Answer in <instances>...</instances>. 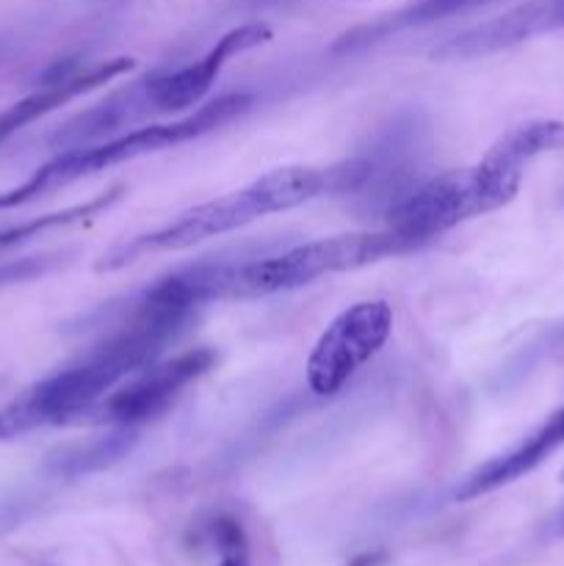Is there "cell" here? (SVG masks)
<instances>
[{
  "label": "cell",
  "instance_id": "cell-1",
  "mask_svg": "<svg viewBox=\"0 0 564 566\" xmlns=\"http://www.w3.org/2000/svg\"><path fill=\"white\" fill-rule=\"evenodd\" d=\"M194 313L197 307H188L169 280L158 282L138 304L130 324L0 409V442L42 426L83 423L105 392L153 365L166 343H175L182 335Z\"/></svg>",
  "mask_w": 564,
  "mask_h": 566
},
{
  "label": "cell",
  "instance_id": "cell-2",
  "mask_svg": "<svg viewBox=\"0 0 564 566\" xmlns=\"http://www.w3.org/2000/svg\"><path fill=\"white\" fill-rule=\"evenodd\" d=\"M374 175V166L365 158L341 160L330 166H282V169L265 171L263 177L252 180L238 191L224 193L219 199L197 205L186 210L169 224L153 232L130 238L111 249L108 254L94 263L97 271H119L136 263L144 254L158 252H182L210 238L227 235L241 227L254 224L271 213H285L304 202L326 197V193L359 191Z\"/></svg>",
  "mask_w": 564,
  "mask_h": 566
},
{
  "label": "cell",
  "instance_id": "cell-3",
  "mask_svg": "<svg viewBox=\"0 0 564 566\" xmlns=\"http://www.w3.org/2000/svg\"><path fill=\"white\" fill-rule=\"evenodd\" d=\"M420 249L415 238L396 230L352 232L302 243L274 258L243 265H202V285L208 302L221 298H260L296 291L330 274L363 269L385 258Z\"/></svg>",
  "mask_w": 564,
  "mask_h": 566
},
{
  "label": "cell",
  "instance_id": "cell-4",
  "mask_svg": "<svg viewBox=\"0 0 564 566\" xmlns=\"http://www.w3.org/2000/svg\"><path fill=\"white\" fill-rule=\"evenodd\" d=\"M249 103L252 99L247 94H224V97L210 99L208 105H199L194 114L182 116V119L138 127V130L125 133V136L111 138V142L92 144V147L66 149V153L55 155L44 166H39L20 186L0 191V210L20 208V205L33 202V199L44 197V193L59 191V188L72 186V182L97 175L103 169H111V166L127 164V160H136L142 155L160 153V149L186 144L210 130H219L227 122L241 116L249 108Z\"/></svg>",
  "mask_w": 564,
  "mask_h": 566
},
{
  "label": "cell",
  "instance_id": "cell-5",
  "mask_svg": "<svg viewBox=\"0 0 564 566\" xmlns=\"http://www.w3.org/2000/svg\"><path fill=\"white\" fill-rule=\"evenodd\" d=\"M520 186H523L520 175L479 160L470 169L446 171L398 199L387 213V227L426 247L462 221L501 210L518 197Z\"/></svg>",
  "mask_w": 564,
  "mask_h": 566
},
{
  "label": "cell",
  "instance_id": "cell-6",
  "mask_svg": "<svg viewBox=\"0 0 564 566\" xmlns=\"http://www.w3.org/2000/svg\"><path fill=\"white\" fill-rule=\"evenodd\" d=\"M393 307L382 298L357 302L343 310L324 329L307 357V387L326 398L341 392L365 363L390 340Z\"/></svg>",
  "mask_w": 564,
  "mask_h": 566
},
{
  "label": "cell",
  "instance_id": "cell-7",
  "mask_svg": "<svg viewBox=\"0 0 564 566\" xmlns=\"http://www.w3.org/2000/svg\"><path fill=\"white\" fill-rule=\"evenodd\" d=\"M213 365V348H191V352L177 354L166 363L147 365L136 376H130L127 385L111 390L86 415V423L138 426L160 418L180 398V392L197 379H202Z\"/></svg>",
  "mask_w": 564,
  "mask_h": 566
},
{
  "label": "cell",
  "instance_id": "cell-8",
  "mask_svg": "<svg viewBox=\"0 0 564 566\" xmlns=\"http://www.w3.org/2000/svg\"><path fill=\"white\" fill-rule=\"evenodd\" d=\"M556 31H564V0H525L442 44H435L429 55L437 61H470Z\"/></svg>",
  "mask_w": 564,
  "mask_h": 566
},
{
  "label": "cell",
  "instance_id": "cell-9",
  "mask_svg": "<svg viewBox=\"0 0 564 566\" xmlns=\"http://www.w3.org/2000/svg\"><path fill=\"white\" fill-rule=\"evenodd\" d=\"M269 39L271 28L265 25V22H243V25L232 28V31H227L199 61L182 66V70L153 77V81L144 86V103H147V108L166 111V114L194 108V105L202 103L205 94L210 92V86H213L216 77L221 75L227 61L247 53V50L260 48V44H265Z\"/></svg>",
  "mask_w": 564,
  "mask_h": 566
},
{
  "label": "cell",
  "instance_id": "cell-10",
  "mask_svg": "<svg viewBox=\"0 0 564 566\" xmlns=\"http://www.w3.org/2000/svg\"><path fill=\"white\" fill-rule=\"evenodd\" d=\"M136 61L130 55H116V59L94 61V64H72L66 61L64 66H55L53 75L42 83V88L31 92L28 97L17 99L6 111H0V144L9 142L17 130H22L31 122L42 119L50 111L61 108L70 99L83 97V94L94 92V88L105 86V83L116 81L119 75L130 72Z\"/></svg>",
  "mask_w": 564,
  "mask_h": 566
},
{
  "label": "cell",
  "instance_id": "cell-11",
  "mask_svg": "<svg viewBox=\"0 0 564 566\" xmlns=\"http://www.w3.org/2000/svg\"><path fill=\"white\" fill-rule=\"evenodd\" d=\"M564 448V407L556 409L542 426H536L529 437L509 448L501 457L490 459L487 464L476 468L468 479L459 484L457 501H476L481 495L501 490V486L514 484L518 479L529 475L531 470L540 468L547 457Z\"/></svg>",
  "mask_w": 564,
  "mask_h": 566
},
{
  "label": "cell",
  "instance_id": "cell-12",
  "mask_svg": "<svg viewBox=\"0 0 564 566\" xmlns=\"http://www.w3.org/2000/svg\"><path fill=\"white\" fill-rule=\"evenodd\" d=\"M481 3H490V0H415V3L404 6V9L393 11V14L379 17L374 22H365V25L354 28V31L343 33L335 42V50H354L365 48V44H374L387 39L390 33L409 31V28L431 25V22H440L446 17L462 14V11L476 9Z\"/></svg>",
  "mask_w": 564,
  "mask_h": 566
},
{
  "label": "cell",
  "instance_id": "cell-13",
  "mask_svg": "<svg viewBox=\"0 0 564 566\" xmlns=\"http://www.w3.org/2000/svg\"><path fill=\"white\" fill-rule=\"evenodd\" d=\"M564 149V122L562 119H529L509 127L490 149L484 160L501 166V169L520 171L525 175V166L545 153Z\"/></svg>",
  "mask_w": 564,
  "mask_h": 566
},
{
  "label": "cell",
  "instance_id": "cell-14",
  "mask_svg": "<svg viewBox=\"0 0 564 566\" xmlns=\"http://www.w3.org/2000/svg\"><path fill=\"white\" fill-rule=\"evenodd\" d=\"M197 545L210 566H252L243 525L232 514H213L197 528Z\"/></svg>",
  "mask_w": 564,
  "mask_h": 566
},
{
  "label": "cell",
  "instance_id": "cell-15",
  "mask_svg": "<svg viewBox=\"0 0 564 566\" xmlns=\"http://www.w3.org/2000/svg\"><path fill=\"white\" fill-rule=\"evenodd\" d=\"M53 269L50 258H25V260H11V263H0V287L11 285V282H25L33 276L44 274Z\"/></svg>",
  "mask_w": 564,
  "mask_h": 566
},
{
  "label": "cell",
  "instance_id": "cell-16",
  "mask_svg": "<svg viewBox=\"0 0 564 566\" xmlns=\"http://www.w3.org/2000/svg\"><path fill=\"white\" fill-rule=\"evenodd\" d=\"M382 558H385L382 553H365V556L354 558L348 566H376V564H382Z\"/></svg>",
  "mask_w": 564,
  "mask_h": 566
},
{
  "label": "cell",
  "instance_id": "cell-17",
  "mask_svg": "<svg viewBox=\"0 0 564 566\" xmlns=\"http://www.w3.org/2000/svg\"><path fill=\"white\" fill-rule=\"evenodd\" d=\"M551 534H553V536H564V506L558 509L556 514H553V520H551Z\"/></svg>",
  "mask_w": 564,
  "mask_h": 566
},
{
  "label": "cell",
  "instance_id": "cell-18",
  "mask_svg": "<svg viewBox=\"0 0 564 566\" xmlns=\"http://www.w3.org/2000/svg\"><path fill=\"white\" fill-rule=\"evenodd\" d=\"M562 481H564V470H562Z\"/></svg>",
  "mask_w": 564,
  "mask_h": 566
}]
</instances>
